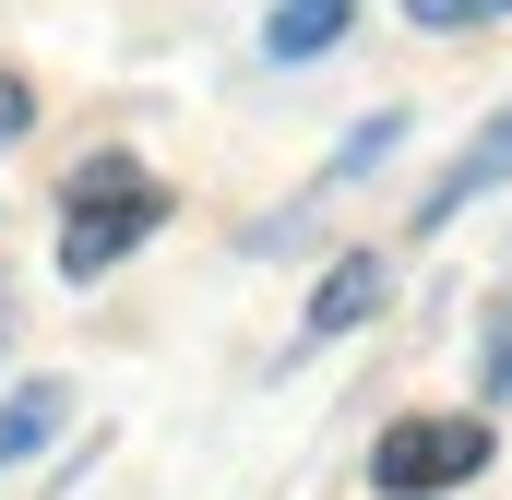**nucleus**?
I'll use <instances>...</instances> for the list:
<instances>
[{"label":"nucleus","instance_id":"nucleus-1","mask_svg":"<svg viewBox=\"0 0 512 500\" xmlns=\"http://www.w3.org/2000/svg\"><path fill=\"white\" fill-rule=\"evenodd\" d=\"M167 227V191H155V167L143 155H84L72 179H60V274L72 286H96V274H120L131 250Z\"/></svg>","mask_w":512,"mask_h":500},{"label":"nucleus","instance_id":"nucleus-2","mask_svg":"<svg viewBox=\"0 0 512 500\" xmlns=\"http://www.w3.org/2000/svg\"><path fill=\"white\" fill-rule=\"evenodd\" d=\"M465 477H489V417H393L370 441V489L382 500H441Z\"/></svg>","mask_w":512,"mask_h":500},{"label":"nucleus","instance_id":"nucleus-3","mask_svg":"<svg viewBox=\"0 0 512 500\" xmlns=\"http://www.w3.org/2000/svg\"><path fill=\"white\" fill-rule=\"evenodd\" d=\"M501 179H512V120H489L465 155H453V167H441V191L417 203V227H453V215H465L477 191H501Z\"/></svg>","mask_w":512,"mask_h":500},{"label":"nucleus","instance_id":"nucleus-4","mask_svg":"<svg viewBox=\"0 0 512 500\" xmlns=\"http://www.w3.org/2000/svg\"><path fill=\"white\" fill-rule=\"evenodd\" d=\"M382 298H393V262H382V250H346V262L322 274V298H310V346H322V334H346V322H370Z\"/></svg>","mask_w":512,"mask_h":500},{"label":"nucleus","instance_id":"nucleus-5","mask_svg":"<svg viewBox=\"0 0 512 500\" xmlns=\"http://www.w3.org/2000/svg\"><path fill=\"white\" fill-rule=\"evenodd\" d=\"M60 417H72V393H60V381H12V393H0V477H12V465H36V453L60 441Z\"/></svg>","mask_w":512,"mask_h":500},{"label":"nucleus","instance_id":"nucleus-6","mask_svg":"<svg viewBox=\"0 0 512 500\" xmlns=\"http://www.w3.org/2000/svg\"><path fill=\"white\" fill-rule=\"evenodd\" d=\"M346 24H358V0H274L262 48H274V60H322V48H334Z\"/></svg>","mask_w":512,"mask_h":500},{"label":"nucleus","instance_id":"nucleus-7","mask_svg":"<svg viewBox=\"0 0 512 500\" xmlns=\"http://www.w3.org/2000/svg\"><path fill=\"white\" fill-rule=\"evenodd\" d=\"M429 36H453V24H489V12H512V0H405Z\"/></svg>","mask_w":512,"mask_h":500},{"label":"nucleus","instance_id":"nucleus-8","mask_svg":"<svg viewBox=\"0 0 512 500\" xmlns=\"http://www.w3.org/2000/svg\"><path fill=\"white\" fill-rule=\"evenodd\" d=\"M24 131H36V96H24V84L0 72V143H24Z\"/></svg>","mask_w":512,"mask_h":500},{"label":"nucleus","instance_id":"nucleus-9","mask_svg":"<svg viewBox=\"0 0 512 500\" xmlns=\"http://www.w3.org/2000/svg\"><path fill=\"white\" fill-rule=\"evenodd\" d=\"M489 393H512V334H501V346H489Z\"/></svg>","mask_w":512,"mask_h":500},{"label":"nucleus","instance_id":"nucleus-10","mask_svg":"<svg viewBox=\"0 0 512 500\" xmlns=\"http://www.w3.org/2000/svg\"><path fill=\"white\" fill-rule=\"evenodd\" d=\"M0 334H12V298H0Z\"/></svg>","mask_w":512,"mask_h":500}]
</instances>
